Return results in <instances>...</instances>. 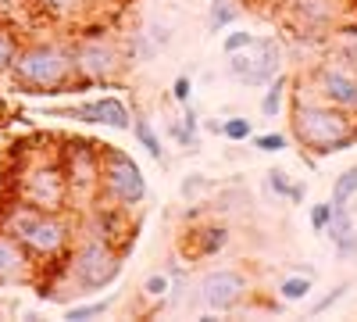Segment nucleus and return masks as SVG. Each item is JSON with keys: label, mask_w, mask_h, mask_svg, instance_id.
I'll list each match as a JSON object with an SVG mask.
<instances>
[{"label": "nucleus", "mask_w": 357, "mask_h": 322, "mask_svg": "<svg viewBox=\"0 0 357 322\" xmlns=\"http://www.w3.org/2000/svg\"><path fill=\"white\" fill-rule=\"evenodd\" d=\"M8 82L22 97H61L75 94V57H72V40H25L15 47V57L8 65Z\"/></svg>", "instance_id": "f257e3e1"}, {"label": "nucleus", "mask_w": 357, "mask_h": 322, "mask_svg": "<svg viewBox=\"0 0 357 322\" xmlns=\"http://www.w3.org/2000/svg\"><path fill=\"white\" fill-rule=\"evenodd\" d=\"M0 215H4L0 226L36 258L40 269L61 265L79 237V219L68 212H43V208H33V204L8 200L0 208Z\"/></svg>", "instance_id": "f03ea898"}, {"label": "nucleus", "mask_w": 357, "mask_h": 322, "mask_svg": "<svg viewBox=\"0 0 357 322\" xmlns=\"http://www.w3.org/2000/svg\"><path fill=\"white\" fill-rule=\"evenodd\" d=\"M289 129H293V140L307 154L325 158V154H340L357 143V115L321 101L318 94L307 90V94H293Z\"/></svg>", "instance_id": "7ed1b4c3"}, {"label": "nucleus", "mask_w": 357, "mask_h": 322, "mask_svg": "<svg viewBox=\"0 0 357 322\" xmlns=\"http://www.w3.org/2000/svg\"><path fill=\"white\" fill-rule=\"evenodd\" d=\"M122 269H126L122 244L79 229V237L61 265V279H65V286H72V294H97V290L114 286Z\"/></svg>", "instance_id": "20e7f679"}, {"label": "nucleus", "mask_w": 357, "mask_h": 322, "mask_svg": "<svg viewBox=\"0 0 357 322\" xmlns=\"http://www.w3.org/2000/svg\"><path fill=\"white\" fill-rule=\"evenodd\" d=\"M72 57H75V75L86 86L111 90V82L126 72V40H118L107 29H89V33L72 40Z\"/></svg>", "instance_id": "39448f33"}, {"label": "nucleus", "mask_w": 357, "mask_h": 322, "mask_svg": "<svg viewBox=\"0 0 357 322\" xmlns=\"http://www.w3.org/2000/svg\"><path fill=\"white\" fill-rule=\"evenodd\" d=\"M18 180L11 186V200L33 204L43 212H72V190H68V175L61 158H33L29 165H22Z\"/></svg>", "instance_id": "423d86ee"}, {"label": "nucleus", "mask_w": 357, "mask_h": 322, "mask_svg": "<svg viewBox=\"0 0 357 322\" xmlns=\"http://www.w3.org/2000/svg\"><path fill=\"white\" fill-rule=\"evenodd\" d=\"M97 200H107L114 208L139 212L146 200V180L132 154H126L114 143H100V175H97Z\"/></svg>", "instance_id": "0eeeda50"}, {"label": "nucleus", "mask_w": 357, "mask_h": 322, "mask_svg": "<svg viewBox=\"0 0 357 322\" xmlns=\"http://www.w3.org/2000/svg\"><path fill=\"white\" fill-rule=\"evenodd\" d=\"M286 65V50L275 36H254L243 50L225 54V72L240 82L250 86V90H261L268 86Z\"/></svg>", "instance_id": "6e6552de"}, {"label": "nucleus", "mask_w": 357, "mask_h": 322, "mask_svg": "<svg viewBox=\"0 0 357 322\" xmlns=\"http://www.w3.org/2000/svg\"><path fill=\"white\" fill-rule=\"evenodd\" d=\"M40 115L43 119H72V122H86V126H104V129H114V133L132 129V108L114 94L89 97V101H79V104H50Z\"/></svg>", "instance_id": "1a4fd4ad"}, {"label": "nucleus", "mask_w": 357, "mask_h": 322, "mask_svg": "<svg viewBox=\"0 0 357 322\" xmlns=\"http://www.w3.org/2000/svg\"><path fill=\"white\" fill-rule=\"evenodd\" d=\"M250 294V276L243 269H211L200 276L197 298L207 312H236Z\"/></svg>", "instance_id": "9d476101"}, {"label": "nucleus", "mask_w": 357, "mask_h": 322, "mask_svg": "<svg viewBox=\"0 0 357 322\" xmlns=\"http://www.w3.org/2000/svg\"><path fill=\"white\" fill-rule=\"evenodd\" d=\"M311 94H318L321 101H329L336 108L354 111L357 108V68L336 61H321L311 72Z\"/></svg>", "instance_id": "9b49d317"}, {"label": "nucleus", "mask_w": 357, "mask_h": 322, "mask_svg": "<svg viewBox=\"0 0 357 322\" xmlns=\"http://www.w3.org/2000/svg\"><path fill=\"white\" fill-rule=\"evenodd\" d=\"M36 276H40L36 258L29 254L4 226H0V290H8V286H29Z\"/></svg>", "instance_id": "f8f14e48"}, {"label": "nucleus", "mask_w": 357, "mask_h": 322, "mask_svg": "<svg viewBox=\"0 0 357 322\" xmlns=\"http://www.w3.org/2000/svg\"><path fill=\"white\" fill-rule=\"evenodd\" d=\"M286 11L301 36H321L336 29V0H286Z\"/></svg>", "instance_id": "ddd939ff"}, {"label": "nucleus", "mask_w": 357, "mask_h": 322, "mask_svg": "<svg viewBox=\"0 0 357 322\" xmlns=\"http://www.w3.org/2000/svg\"><path fill=\"white\" fill-rule=\"evenodd\" d=\"M229 244V229L222 222H204V226H193L186 229V240H178V247L186 251V258L193 261H204V258H215L222 254Z\"/></svg>", "instance_id": "4468645a"}, {"label": "nucleus", "mask_w": 357, "mask_h": 322, "mask_svg": "<svg viewBox=\"0 0 357 322\" xmlns=\"http://www.w3.org/2000/svg\"><path fill=\"white\" fill-rule=\"evenodd\" d=\"M25 8L50 25H79L93 15L97 0H25Z\"/></svg>", "instance_id": "2eb2a0df"}, {"label": "nucleus", "mask_w": 357, "mask_h": 322, "mask_svg": "<svg viewBox=\"0 0 357 322\" xmlns=\"http://www.w3.org/2000/svg\"><path fill=\"white\" fill-rule=\"evenodd\" d=\"M325 237L333 240L336 258L357 261V226H354V215H350V204H333V219H329Z\"/></svg>", "instance_id": "dca6fc26"}, {"label": "nucleus", "mask_w": 357, "mask_h": 322, "mask_svg": "<svg viewBox=\"0 0 357 322\" xmlns=\"http://www.w3.org/2000/svg\"><path fill=\"white\" fill-rule=\"evenodd\" d=\"M136 140H139V147L151 154L158 165H165L168 161V154H165V143H161V133L154 129V119L151 115H143V111H132V129H129Z\"/></svg>", "instance_id": "f3484780"}, {"label": "nucleus", "mask_w": 357, "mask_h": 322, "mask_svg": "<svg viewBox=\"0 0 357 322\" xmlns=\"http://www.w3.org/2000/svg\"><path fill=\"white\" fill-rule=\"evenodd\" d=\"M168 133H172V140L183 151H190V154L197 151V143H200V115L193 111V104H183V115L168 122Z\"/></svg>", "instance_id": "a211bd4d"}, {"label": "nucleus", "mask_w": 357, "mask_h": 322, "mask_svg": "<svg viewBox=\"0 0 357 322\" xmlns=\"http://www.w3.org/2000/svg\"><path fill=\"white\" fill-rule=\"evenodd\" d=\"M286 97H289V75L279 72L261 94V115L264 119H279V115L286 111Z\"/></svg>", "instance_id": "6ab92c4d"}, {"label": "nucleus", "mask_w": 357, "mask_h": 322, "mask_svg": "<svg viewBox=\"0 0 357 322\" xmlns=\"http://www.w3.org/2000/svg\"><path fill=\"white\" fill-rule=\"evenodd\" d=\"M240 0H211V8H207V33H225L240 22Z\"/></svg>", "instance_id": "aec40b11"}, {"label": "nucleus", "mask_w": 357, "mask_h": 322, "mask_svg": "<svg viewBox=\"0 0 357 322\" xmlns=\"http://www.w3.org/2000/svg\"><path fill=\"white\" fill-rule=\"evenodd\" d=\"M311 290H314V276H307V272H289V276L275 286V294H279V301H286V305H301V301L311 298Z\"/></svg>", "instance_id": "412c9836"}, {"label": "nucleus", "mask_w": 357, "mask_h": 322, "mask_svg": "<svg viewBox=\"0 0 357 322\" xmlns=\"http://www.w3.org/2000/svg\"><path fill=\"white\" fill-rule=\"evenodd\" d=\"M118 305V294H107L100 301H82V305H68L65 308V319L68 322H89V319H104L111 308Z\"/></svg>", "instance_id": "4be33fe9"}, {"label": "nucleus", "mask_w": 357, "mask_h": 322, "mask_svg": "<svg viewBox=\"0 0 357 322\" xmlns=\"http://www.w3.org/2000/svg\"><path fill=\"white\" fill-rule=\"evenodd\" d=\"M357 197V165H350L347 172L336 175V183H333V204H350Z\"/></svg>", "instance_id": "5701e85b"}, {"label": "nucleus", "mask_w": 357, "mask_h": 322, "mask_svg": "<svg viewBox=\"0 0 357 322\" xmlns=\"http://www.w3.org/2000/svg\"><path fill=\"white\" fill-rule=\"evenodd\" d=\"M168 283H172V276L168 272H151L143 279V298L151 301V305H165V298H168Z\"/></svg>", "instance_id": "b1692460"}, {"label": "nucleus", "mask_w": 357, "mask_h": 322, "mask_svg": "<svg viewBox=\"0 0 357 322\" xmlns=\"http://www.w3.org/2000/svg\"><path fill=\"white\" fill-rule=\"evenodd\" d=\"M222 136L229 143H243V140L254 136V126H250V119H243V115H232V119H222Z\"/></svg>", "instance_id": "393cba45"}, {"label": "nucleus", "mask_w": 357, "mask_h": 322, "mask_svg": "<svg viewBox=\"0 0 357 322\" xmlns=\"http://www.w3.org/2000/svg\"><path fill=\"white\" fill-rule=\"evenodd\" d=\"M336 50L343 65L357 68V29H336Z\"/></svg>", "instance_id": "a878e982"}, {"label": "nucleus", "mask_w": 357, "mask_h": 322, "mask_svg": "<svg viewBox=\"0 0 357 322\" xmlns=\"http://www.w3.org/2000/svg\"><path fill=\"white\" fill-rule=\"evenodd\" d=\"M347 290H350V279H343V283H336L333 290H329V294H321L311 308H307V315L314 319V315H325V312H329V308H336L343 298H347Z\"/></svg>", "instance_id": "bb28decb"}, {"label": "nucleus", "mask_w": 357, "mask_h": 322, "mask_svg": "<svg viewBox=\"0 0 357 322\" xmlns=\"http://www.w3.org/2000/svg\"><path fill=\"white\" fill-rule=\"evenodd\" d=\"M250 143L261 154H282L289 147V136L286 133H261V136H250Z\"/></svg>", "instance_id": "cd10ccee"}, {"label": "nucleus", "mask_w": 357, "mask_h": 322, "mask_svg": "<svg viewBox=\"0 0 357 322\" xmlns=\"http://www.w3.org/2000/svg\"><path fill=\"white\" fill-rule=\"evenodd\" d=\"M289 186H293V180H289V172H282V168H268L264 172V190H272L275 197H289Z\"/></svg>", "instance_id": "c85d7f7f"}, {"label": "nucleus", "mask_w": 357, "mask_h": 322, "mask_svg": "<svg viewBox=\"0 0 357 322\" xmlns=\"http://www.w3.org/2000/svg\"><path fill=\"white\" fill-rule=\"evenodd\" d=\"M257 33H250V29H232V33L222 36V54H236V50H243Z\"/></svg>", "instance_id": "c756f323"}, {"label": "nucleus", "mask_w": 357, "mask_h": 322, "mask_svg": "<svg viewBox=\"0 0 357 322\" xmlns=\"http://www.w3.org/2000/svg\"><path fill=\"white\" fill-rule=\"evenodd\" d=\"M329 219H333V200H318L311 204V229L321 233L325 237V229H329Z\"/></svg>", "instance_id": "7c9ffc66"}, {"label": "nucleus", "mask_w": 357, "mask_h": 322, "mask_svg": "<svg viewBox=\"0 0 357 322\" xmlns=\"http://www.w3.org/2000/svg\"><path fill=\"white\" fill-rule=\"evenodd\" d=\"M172 101H175L178 108L193 101V79H190V75H175V82H172Z\"/></svg>", "instance_id": "2f4dec72"}, {"label": "nucleus", "mask_w": 357, "mask_h": 322, "mask_svg": "<svg viewBox=\"0 0 357 322\" xmlns=\"http://www.w3.org/2000/svg\"><path fill=\"white\" fill-rule=\"evenodd\" d=\"M15 47H18V40L8 33V29H0V75L8 72V65H11V57H15Z\"/></svg>", "instance_id": "473e14b6"}, {"label": "nucleus", "mask_w": 357, "mask_h": 322, "mask_svg": "<svg viewBox=\"0 0 357 322\" xmlns=\"http://www.w3.org/2000/svg\"><path fill=\"white\" fill-rule=\"evenodd\" d=\"M207 186H211V183H207L200 172H193V175H186V180H183L178 193H183V200H197V193H200V190H207Z\"/></svg>", "instance_id": "72a5a7b5"}, {"label": "nucleus", "mask_w": 357, "mask_h": 322, "mask_svg": "<svg viewBox=\"0 0 357 322\" xmlns=\"http://www.w3.org/2000/svg\"><path fill=\"white\" fill-rule=\"evenodd\" d=\"M8 197H11V175H8L4 161H0V208L8 204Z\"/></svg>", "instance_id": "f704fd0d"}, {"label": "nucleus", "mask_w": 357, "mask_h": 322, "mask_svg": "<svg viewBox=\"0 0 357 322\" xmlns=\"http://www.w3.org/2000/svg\"><path fill=\"white\" fill-rule=\"evenodd\" d=\"M286 200H289V204H304V200H307V183H293Z\"/></svg>", "instance_id": "c9c22d12"}, {"label": "nucleus", "mask_w": 357, "mask_h": 322, "mask_svg": "<svg viewBox=\"0 0 357 322\" xmlns=\"http://www.w3.org/2000/svg\"><path fill=\"white\" fill-rule=\"evenodd\" d=\"M11 115V101H8V90H4V82H0V126H4V119Z\"/></svg>", "instance_id": "e433bc0d"}, {"label": "nucleus", "mask_w": 357, "mask_h": 322, "mask_svg": "<svg viewBox=\"0 0 357 322\" xmlns=\"http://www.w3.org/2000/svg\"><path fill=\"white\" fill-rule=\"evenodd\" d=\"M204 129H207V133H215V136H222V122H218V119H207Z\"/></svg>", "instance_id": "4c0bfd02"}, {"label": "nucleus", "mask_w": 357, "mask_h": 322, "mask_svg": "<svg viewBox=\"0 0 357 322\" xmlns=\"http://www.w3.org/2000/svg\"><path fill=\"white\" fill-rule=\"evenodd\" d=\"M354 115H357V108H354Z\"/></svg>", "instance_id": "58836bf2"}]
</instances>
